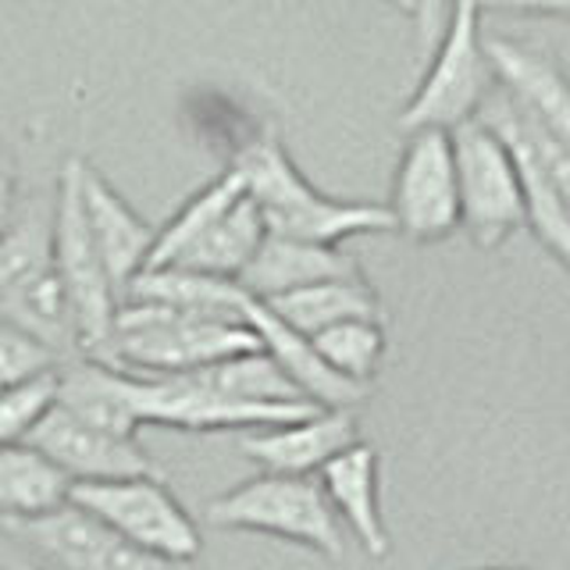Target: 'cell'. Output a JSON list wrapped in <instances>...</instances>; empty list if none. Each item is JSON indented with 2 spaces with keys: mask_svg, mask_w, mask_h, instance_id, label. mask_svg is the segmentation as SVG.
<instances>
[{
  "mask_svg": "<svg viewBox=\"0 0 570 570\" xmlns=\"http://www.w3.org/2000/svg\"><path fill=\"white\" fill-rule=\"evenodd\" d=\"M239 171L246 196L261 210L267 236L314 243V246H343L353 236H385L392 232L385 204L367 200H338L321 193L296 160L285 150L275 129L254 132L228 160Z\"/></svg>",
  "mask_w": 570,
  "mask_h": 570,
  "instance_id": "1",
  "label": "cell"
},
{
  "mask_svg": "<svg viewBox=\"0 0 570 570\" xmlns=\"http://www.w3.org/2000/svg\"><path fill=\"white\" fill-rule=\"evenodd\" d=\"M249 350H257V335L246 325L204 321L147 299H121L111 338L89 361L142 374V379H168V374L204 371Z\"/></svg>",
  "mask_w": 570,
  "mask_h": 570,
  "instance_id": "2",
  "label": "cell"
},
{
  "mask_svg": "<svg viewBox=\"0 0 570 570\" xmlns=\"http://www.w3.org/2000/svg\"><path fill=\"white\" fill-rule=\"evenodd\" d=\"M474 121L503 142L524 196V228L560 267H570V139L528 115L499 86Z\"/></svg>",
  "mask_w": 570,
  "mask_h": 570,
  "instance_id": "3",
  "label": "cell"
},
{
  "mask_svg": "<svg viewBox=\"0 0 570 570\" xmlns=\"http://www.w3.org/2000/svg\"><path fill=\"white\" fill-rule=\"evenodd\" d=\"M495 89L492 65L485 58V29L474 4H460L453 0L450 14H445L442 32L435 36L432 50L424 53L421 79L414 94L403 104L396 118L400 132H421L439 129L453 132L460 125L478 118L481 104L489 100Z\"/></svg>",
  "mask_w": 570,
  "mask_h": 570,
  "instance_id": "4",
  "label": "cell"
},
{
  "mask_svg": "<svg viewBox=\"0 0 570 570\" xmlns=\"http://www.w3.org/2000/svg\"><path fill=\"white\" fill-rule=\"evenodd\" d=\"M204 517L222 531H254L311 549L325 560H343L346 534L332 513L317 478L257 474L214 495Z\"/></svg>",
  "mask_w": 570,
  "mask_h": 570,
  "instance_id": "5",
  "label": "cell"
},
{
  "mask_svg": "<svg viewBox=\"0 0 570 570\" xmlns=\"http://www.w3.org/2000/svg\"><path fill=\"white\" fill-rule=\"evenodd\" d=\"M50 264L68 299L79 356H97L107 346V338H111L118 296L111 289V278L104 272L94 236L86 228V214L79 200V157L65 160L58 171V186H53Z\"/></svg>",
  "mask_w": 570,
  "mask_h": 570,
  "instance_id": "6",
  "label": "cell"
},
{
  "mask_svg": "<svg viewBox=\"0 0 570 570\" xmlns=\"http://www.w3.org/2000/svg\"><path fill=\"white\" fill-rule=\"evenodd\" d=\"M68 507L94 517L121 542L171 563H193L204 549V534L189 510L171 495L165 478L76 481Z\"/></svg>",
  "mask_w": 570,
  "mask_h": 570,
  "instance_id": "7",
  "label": "cell"
},
{
  "mask_svg": "<svg viewBox=\"0 0 570 570\" xmlns=\"http://www.w3.org/2000/svg\"><path fill=\"white\" fill-rule=\"evenodd\" d=\"M129 396H132V410L139 424H160V428H175V432H193V435L257 432V428L285 424L317 410L311 403L232 400L225 392L200 382L196 374H168V379L129 374Z\"/></svg>",
  "mask_w": 570,
  "mask_h": 570,
  "instance_id": "8",
  "label": "cell"
},
{
  "mask_svg": "<svg viewBox=\"0 0 570 570\" xmlns=\"http://www.w3.org/2000/svg\"><path fill=\"white\" fill-rule=\"evenodd\" d=\"M456 168L460 228L478 249H499L513 232L524 228V196L513 165L481 121H468L450 132Z\"/></svg>",
  "mask_w": 570,
  "mask_h": 570,
  "instance_id": "9",
  "label": "cell"
},
{
  "mask_svg": "<svg viewBox=\"0 0 570 570\" xmlns=\"http://www.w3.org/2000/svg\"><path fill=\"white\" fill-rule=\"evenodd\" d=\"M389 222L406 243L432 246L460 228L456 168L450 132L421 129L406 132L389 189Z\"/></svg>",
  "mask_w": 570,
  "mask_h": 570,
  "instance_id": "10",
  "label": "cell"
},
{
  "mask_svg": "<svg viewBox=\"0 0 570 570\" xmlns=\"http://www.w3.org/2000/svg\"><path fill=\"white\" fill-rule=\"evenodd\" d=\"M0 531L22 549H32V560L50 570H193V563H171L121 542L76 507L40 521H0Z\"/></svg>",
  "mask_w": 570,
  "mask_h": 570,
  "instance_id": "11",
  "label": "cell"
},
{
  "mask_svg": "<svg viewBox=\"0 0 570 570\" xmlns=\"http://www.w3.org/2000/svg\"><path fill=\"white\" fill-rule=\"evenodd\" d=\"M32 450H40L65 478L76 481H121V478H160V463L142 450L139 439H118L100 428H89L79 417L65 414L53 403L36 421L26 439Z\"/></svg>",
  "mask_w": 570,
  "mask_h": 570,
  "instance_id": "12",
  "label": "cell"
},
{
  "mask_svg": "<svg viewBox=\"0 0 570 570\" xmlns=\"http://www.w3.org/2000/svg\"><path fill=\"white\" fill-rule=\"evenodd\" d=\"M79 200L86 214V228L104 261V272L111 278V289L121 303L125 289L136 282V275L147 272L157 225L142 218V214L82 157H79Z\"/></svg>",
  "mask_w": 570,
  "mask_h": 570,
  "instance_id": "13",
  "label": "cell"
},
{
  "mask_svg": "<svg viewBox=\"0 0 570 570\" xmlns=\"http://www.w3.org/2000/svg\"><path fill=\"white\" fill-rule=\"evenodd\" d=\"M361 442L356 410H311L307 417L257 428L239 435V453L261 463L264 474L285 478H317L332 456Z\"/></svg>",
  "mask_w": 570,
  "mask_h": 570,
  "instance_id": "14",
  "label": "cell"
},
{
  "mask_svg": "<svg viewBox=\"0 0 570 570\" xmlns=\"http://www.w3.org/2000/svg\"><path fill=\"white\" fill-rule=\"evenodd\" d=\"M332 513L371 560L392 557V534L382 517V456L371 442H353L317 471Z\"/></svg>",
  "mask_w": 570,
  "mask_h": 570,
  "instance_id": "15",
  "label": "cell"
},
{
  "mask_svg": "<svg viewBox=\"0 0 570 570\" xmlns=\"http://www.w3.org/2000/svg\"><path fill=\"white\" fill-rule=\"evenodd\" d=\"M243 321H246V328L257 335V346L267 356H272V361L278 364V371L285 374V379H289V385L311 406H321V410H356L361 403L371 400L374 385H361V382L343 379V374H335L314 353L311 338L293 332L289 325H282V321L272 311H267L264 303L249 299Z\"/></svg>",
  "mask_w": 570,
  "mask_h": 570,
  "instance_id": "16",
  "label": "cell"
},
{
  "mask_svg": "<svg viewBox=\"0 0 570 570\" xmlns=\"http://www.w3.org/2000/svg\"><path fill=\"white\" fill-rule=\"evenodd\" d=\"M485 58L492 65L495 86L513 104H521L557 136L570 139V86L563 65L549 50L528 40L485 32Z\"/></svg>",
  "mask_w": 570,
  "mask_h": 570,
  "instance_id": "17",
  "label": "cell"
},
{
  "mask_svg": "<svg viewBox=\"0 0 570 570\" xmlns=\"http://www.w3.org/2000/svg\"><path fill=\"white\" fill-rule=\"evenodd\" d=\"M361 272L364 267L356 264V257L343 254V246H314V243L264 236L254 261L243 267L239 289L246 296H254L257 303H264L282 293H296L317 282L346 278Z\"/></svg>",
  "mask_w": 570,
  "mask_h": 570,
  "instance_id": "18",
  "label": "cell"
},
{
  "mask_svg": "<svg viewBox=\"0 0 570 570\" xmlns=\"http://www.w3.org/2000/svg\"><path fill=\"white\" fill-rule=\"evenodd\" d=\"M53 403L82 424L118 439H136L142 428L132 410L129 374L89 361V356H71L58 367V400Z\"/></svg>",
  "mask_w": 570,
  "mask_h": 570,
  "instance_id": "19",
  "label": "cell"
},
{
  "mask_svg": "<svg viewBox=\"0 0 570 570\" xmlns=\"http://www.w3.org/2000/svg\"><path fill=\"white\" fill-rule=\"evenodd\" d=\"M264 307L272 311L282 325H289L299 335H317L338 321H385V303L374 289V282L361 275H346V278H328L307 285V289L296 293H282L275 299H264Z\"/></svg>",
  "mask_w": 570,
  "mask_h": 570,
  "instance_id": "20",
  "label": "cell"
},
{
  "mask_svg": "<svg viewBox=\"0 0 570 570\" xmlns=\"http://www.w3.org/2000/svg\"><path fill=\"white\" fill-rule=\"evenodd\" d=\"M121 299H147V303H160V307L183 311L204 321L246 325L243 314L254 296H246L239 289V282L193 275V272H183V267H154V272L136 275V282L125 289Z\"/></svg>",
  "mask_w": 570,
  "mask_h": 570,
  "instance_id": "21",
  "label": "cell"
},
{
  "mask_svg": "<svg viewBox=\"0 0 570 570\" xmlns=\"http://www.w3.org/2000/svg\"><path fill=\"white\" fill-rule=\"evenodd\" d=\"M264 236H267V232H264V222H261V210L243 193L239 200L232 204L200 239L189 243L168 267H183V272L207 275V278L239 282L243 267L254 261Z\"/></svg>",
  "mask_w": 570,
  "mask_h": 570,
  "instance_id": "22",
  "label": "cell"
},
{
  "mask_svg": "<svg viewBox=\"0 0 570 570\" xmlns=\"http://www.w3.org/2000/svg\"><path fill=\"white\" fill-rule=\"evenodd\" d=\"M71 481L29 442L0 450V521H40L68 507Z\"/></svg>",
  "mask_w": 570,
  "mask_h": 570,
  "instance_id": "23",
  "label": "cell"
},
{
  "mask_svg": "<svg viewBox=\"0 0 570 570\" xmlns=\"http://www.w3.org/2000/svg\"><path fill=\"white\" fill-rule=\"evenodd\" d=\"M246 189H243V178L239 171L225 168L222 175H214L207 186L196 189L189 200L178 207L171 218L157 228L154 236V249H150V261H147V272L154 267H168L189 243H196L204 232L222 218V214L239 200Z\"/></svg>",
  "mask_w": 570,
  "mask_h": 570,
  "instance_id": "24",
  "label": "cell"
},
{
  "mask_svg": "<svg viewBox=\"0 0 570 570\" xmlns=\"http://www.w3.org/2000/svg\"><path fill=\"white\" fill-rule=\"evenodd\" d=\"M43 272H50V204L18 207L0 239V311Z\"/></svg>",
  "mask_w": 570,
  "mask_h": 570,
  "instance_id": "25",
  "label": "cell"
},
{
  "mask_svg": "<svg viewBox=\"0 0 570 570\" xmlns=\"http://www.w3.org/2000/svg\"><path fill=\"white\" fill-rule=\"evenodd\" d=\"M311 346L335 374L361 385H374V374H379L385 361L389 338L382 321L356 317V321H338V325L311 335Z\"/></svg>",
  "mask_w": 570,
  "mask_h": 570,
  "instance_id": "26",
  "label": "cell"
},
{
  "mask_svg": "<svg viewBox=\"0 0 570 570\" xmlns=\"http://www.w3.org/2000/svg\"><path fill=\"white\" fill-rule=\"evenodd\" d=\"M193 374L200 382H207L210 389L225 392V396H232V400H249V403H307L261 346L249 350V353H239V356H228V361H218V364H210L204 371H193Z\"/></svg>",
  "mask_w": 570,
  "mask_h": 570,
  "instance_id": "27",
  "label": "cell"
},
{
  "mask_svg": "<svg viewBox=\"0 0 570 570\" xmlns=\"http://www.w3.org/2000/svg\"><path fill=\"white\" fill-rule=\"evenodd\" d=\"M53 400H58V371L0 392V450L26 442L36 421L53 406Z\"/></svg>",
  "mask_w": 570,
  "mask_h": 570,
  "instance_id": "28",
  "label": "cell"
},
{
  "mask_svg": "<svg viewBox=\"0 0 570 570\" xmlns=\"http://www.w3.org/2000/svg\"><path fill=\"white\" fill-rule=\"evenodd\" d=\"M61 361L43 343H36L26 332H18L8 321H0V392L22 385L29 379L58 371Z\"/></svg>",
  "mask_w": 570,
  "mask_h": 570,
  "instance_id": "29",
  "label": "cell"
},
{
  "mask_svg": "<svg viewBox=\"0 0 570 570\" xmlns=\"http://www.w3.org/2000/svg\"><path fill=\"white\" fill-rule=\"evenodd\" d=\"M478 18L517 14V18H567L570 0H474Z\"/></svg>",
  "mask_w": 570,
  "mask_h": 570,
  "instance_id": "30",
  "label": "cell"
},
{
  "mask_svg": "<svg viewBox=\"0 0 570 570\" xmlns=\"http://www.w3.org/2000/svg\"><path fill=\"white\" fill-rule=\"evenodd\" d=\"M445 14H450V0H414V11H410V18H414V32H417L421 58H424L428 50H432L435 36L442 32Z\"/></svg>",
  "mask_w": 570,
  "mask_h": 570,
  "instance_id": "31",
  "label": "cell"
},
{
  "mask_svg": "<svg viewBox=\"0 0 570 570\" xmlns=\"http://www.w3.org/2000/svg\"><path fill=\"white\" fill-rule=\"evenodd\" d=\"M14 214H18V165L11 150L0 142V239L11 228Z\"/></svg>",
  "mask_w": 570,
  "mask_h": 570,
  "instance_id": "32",
  "label": "cell"
},
{
  "mask_svg": "<svg viewBox=\"0 0 570 570\" xmlns=\"http://www.w3.org/2000/svg\"><path fill=\"white\" fill-rule=\"evenodd\" d=\"M0 570H50V567L36 563L32 557H18V552H4V557H0Z\"/></svg>",
  "mask_w": 570,
  "mask_h": 570,
  "instance_id": "33",
  "label": "cell"
},
{
  "mask_svg": "<svg viewBox=\"0 0 570 570\" xmlns=\"http://www.w3.org/2000/svg\"><path fill=\"white\" fill-rule=\"evenodd\" d=\"M389 8H396V11H403V14H410L414 11V0H385Z\"/></svg>",
  "mask_w": 570,
  "mask_h": 570,
  "instance_id": "34",
  "label": "cell"
},
{
  "mask_svg": "<svg viewBox=\"0 0 570 570\" xmlns=\"http://www.w3.org/2000/svg\"><path fill=\"white\" fill-rule=\"evenodd\" d=\"M481 570H521V567H481Z\"/></svg>",
  "mask_w": 570,
  "mask_h": 570,
  "instance_id": "35",
  "label": "cell"
},
{
  "mask_svg": "<svg viewBox=\"0 0 570 570\" xmlns=\"http://www.w3.org/2000/svg\"><path fill=\"white\" fill-rule=\"evenodd\" d=\"M450 4H453V0H450ZM460 4H474V0H460Z\"/></svg>",
  "mask_w": 570,
  "mask_h": 570,
  "instance_id": "36",
  "label": "cell"
}]
</instances>
